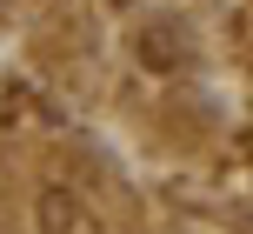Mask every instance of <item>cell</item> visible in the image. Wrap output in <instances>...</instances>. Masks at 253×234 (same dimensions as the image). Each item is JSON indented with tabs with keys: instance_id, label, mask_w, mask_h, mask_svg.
I'll return each instance as SVG.
<instances>
[{
	"instance_id": "6da1fadb",
	"label": "cell",
	"mask_w": 253,
	"mask_h": 234,
	"mask_svg": "<svg viewBox=\"0 0 253 234\" xmlns=\"http://www.w3.org/2000/svg\"><path fill=\"white\" fill-rule=\"evenodd\" d=\"M40 234H80L87 228V214H80V201L67 194V187H40Z\"/></svg>"
}]
</instances>
